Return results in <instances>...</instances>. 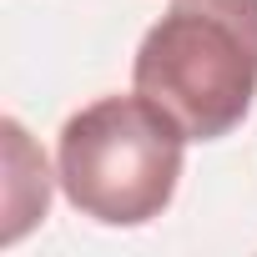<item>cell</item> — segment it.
I'll return each instance as SVG.
<instances>
[{
  "label": "cell",
  "mask_w": 257,
  "mask_h": 257,
  "mask_svg": "<svg viewBox=\"0 0 257 257\" xmlns=\"http://www.w3.org/2000/svg\"><path fill=\"white\" fill-rule=\"evenodd\" d=\"M132 86L187 142L237 132L257 96V0H172L137 46Z\"/></svg>",
  "instance_id": "cell-1"
},
{
  "label": "cell",
  "mask_w": 257,
  "mask_h": 257,
  "mask_svg": "<svg viewBox=\"0 0 257 257\" xmlns=\"http://www.w3.org/2000/svg\"><path fill=\"white\" fill-rule=\"evenodd\" d=\"M187 132L142 91L81 106L56 142L66 202L101 227H142L162 217L182 182Z\"/></svg>",
  "instance_id": "cell-2"
},
{
  "label": "cell",
  "mask_w": 257,
  "mask_h": 257,
  "mask_svg": "<svg viewBox=\"0 0 257 257\" xmlns=\"http://www.w3.org/2000/svg\"><path fill=\"white\" fill-rule=\"evenodd\" d=\"M0 137H6V227H0V242H21L51 207V172L46 157L36 152V142L26 137V126L16 116L0 121Z\"/></svg>",
  "instance_id": "cell-3"
}]
</instances>
